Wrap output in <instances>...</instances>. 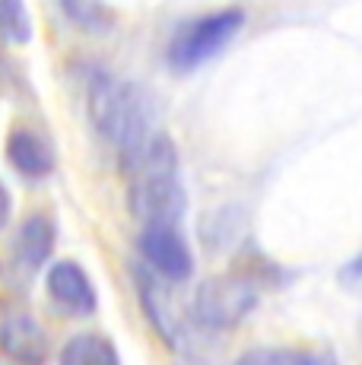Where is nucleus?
Returning a JSON list of instances; mask_svg holds the SVG:
<instances>
[{"label":"nucleus","mask_w":362,"mask_h":365,"mask_svg":"<svg viewBox=\"0 0 362 365\" xmlns=\"http://www.w3.org/2000/svg\"><path fill=\"white\" fill-rule=\"evenodd\" d=\"M242 26H245V10H239V6H226V10H213L191 19L172 35L169 64L181 73L197 70L210 58H217L222 48L242 32Z\"/></svg>","instance_id":"obj_3"},{"label":"nucleus","mask_w":362,"mask_h":365,"mask_svg":"<svg viewBox=\"0 0 362 365\" xmlns=\"http://www.w3.org/2000/svg\"><path fill=\"white\" fill-rule=\"evenodd\" d=\"M45 292L67 318H93L99 312V292L86 267L76 261H54L45 273Z\"/></svg>","instance_id":"obj_6"},{"label":"nucleus","mask_w":362,"mask_h":365,"mask_svg":"<svg viewBox=\"0 0 362 365\" xmlns=\"http://www.w3.org/2000/svg\"><path fill=\"white\" fill-rule=\"evenodd\" d=\"M343 283L350 286V289L362 292V257H356L353 264H346V267H343Z\"/></svg>","instance_id":"obj_16"},{"label":"nucleus","mask_w":362,"mask_h":365,"mask_svg":"<svg viewBox=\"0 0 362 365\" xmlns=\"http://www.w3.org/2000/svg\"><path fill=\"white\" fill-rule=\"evenodd\" d=\"M54 242H58V226L48 213H29L19 222L16 235H13V261L19 270L36 273L41 270L54 255Z\"/></svg>","instance_id":"obj_8"},{"label":"nucleus","mask_w":362,"mask_h":365,"mask_svg":"<svg viewBox=\"0 0 362 365\" xmlns=\"http://www.w3.org/2000/svg\"><path fill=\"white\" fill-rule=\"evenodd\" d=\"M128 172V207L140 226H175L187 213V194L178 175V150L169 133H152L134 153L121 156Z\"/></svg>","instance_id":"obj_1"},{"label":"nucleus","mask_w":362,"mask_h":365,"mask_svg":"<svg viewBox=\"0 0 362 365\" xmlns=\"http://www.w3.org/2000/svg\"><path fill=\"white\" fill-rule=\"evenodd\" d=\"M134 283H137V292H140V305L146 312V318L152 321L156 334L169 343L172 349H178L181 343V324L172 312V302H169V292H165V279H159L152 270L146 267H134Z\"/></svg>","instance_id":"obj_10"},{"label":"nucleus","mask_w":362,"mask_h":365,"mask_svg":"<svg viewBox=\"0 0 362 365\" xmlns=\"http://www.w3.org/2000/svg\"><path fill=\"white\" fill-rule=\"evenodd\" d=\"M0 35L10 45H29L32 41V16L26 0H0Z\"/></svg>","instance_id":"obj_13"},{"label":"nucleus","mask_w":362,"mask_h":365,"mask_svg":"<svg viewBox=\"0 0 362 365\" xmlns=\"http://www.w3.org/2000/svg\"><path fill=\"white\" fill-rule=\"evenodd\" d=\"M0 356L6 365H48L51 336L32 314H10L0 321Z\"/></svg>","instance_id":"obj_7"},{"label":"nucleus","mask_w":362,"mask_h":365,"mask_svg":"<svg viewBox=\"0 0 362 365\" xmlns=\"http://www.w3.org/2000/svg\"><path fill=\"white\" fill-rule=\"evenodd\" d=\"M64 4H67L71 19H76V23L86 26V29H105L111 23L108 10L99 4V0H64Z\"/></svg>","instance_id":"obj_14"},{"label":"nucleus","mask_w":362,"mask_h":365,"mask_svg":"<svg viewBox=\"0 0 362 365\" xmlns=\"http://www.w3.org/2000/svg\"><path fill=\"white\" fill-rule=\"evenodd\" d=\"M137 251H140L146 270H152L165 283H185L194 273L191 245L175 226H143Z\"/></svg>","instance_id":"obj_5"},{"label":"nucleus","mask_w":362,"mask_h":365,"mask_svg":"<svg viewBox=\"0 0 362 365\" xmlns=\"http://www.w3.org/2000/svg\"><path fill=\"white\" fill-rule=\"evenodd\" d=\"M10 220H13V194L6 191V185L0 181V232L10 226Z\"/></svg>","instance_id":"obj_15"},{"label":"nucleus","mask_w":362,"mask_h":365,"mask_svg":"<svg viewBox=\"0 0 362 365\" xmlns=\"http://www.w3.org/2000/svg\"><path fill=\"white\" fill-rule=\"evenodd\" d=\"M89 115L93 124L121 156L134 153L140 143L152 137V105L140 86L121 80L115 73H93L89 80Z\"/></svg>","instance_id":"obj_2"},{"label":"nucleus","mask_w":362,"mask_h":365,"mask_svg":"<svg viewBox=\"0 0 362 365\" xmlns=\"http://www.w3.org/2000/svg\"><path fill=\"white\" fill-rule=\"evenodd\" d=\"M257 283L245 273H219L197 286L191 299V318L207 331H229L242 324L257 305Z\"/></svg>","instance_id":"obj_4"},{"label":"nucleus","mask_w":362,"mask_h":365,"mask_svg":"<svg viewBox=\"0 0 362 365\" xmlns=\"http://www.w3.org/2000/svg\"><path fill=\"white\" fill-rule=\"evenodd\" d=\"M6 163L26 181H45L54 172V150L38 130L16 128L6 137Z\"/></svg>","instance_id":"obj_9"},{"label":"nucleus","mask_w":362,"mask_h":365,"mask_svg":"<svg viewBox=\"0 0 362 365\" xmlns=\"http://www.w3.org/2000/svg\"><path fill=\"white\" fill-rule=\"evenodd\" d=\"M235 365H337L324 349H254Z\"/></svg>","instance_id":"obj_12"},{"label":"nucleus","mask_w":362,"mask_h":365,"mask_svg":"<svg viewBox=\"0 0 362 365\" xmlns=\"http://www.w3.org/2000/svg\"><path fill=\"white\" fill-rule=\"evenodd\" d=\"M58 365H121L118 346L102 334H73L71 340L61 346Z\"/></svg>","instance_id":"obj_11"}]
</instances>
